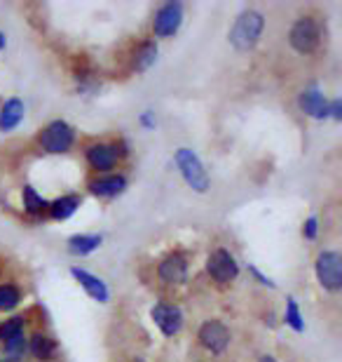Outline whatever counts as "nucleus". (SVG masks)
<instances>
[{
    "label": "nucleus",
    "instance_id": "f257e3e1",
    "mask_svg": "<svg viewBox=\"0 0 342 362\" xmlns=\"http://www.w3.org/2000/svg\"><path fill=\"white\" fill-rule=\"evenodd\" d=\"M265 31V17L258 10H244L235 19V24L230 28V45L237 52H251L253 47L260 42V35Z\"/></svg>",
    "mask_w": 342,
    "mask_h": 362
},
{
    "label": "nucleus",
    "instance_id": "f03ea898",
    "mask_svg": "<svg viewBox=\"0 0 342 362\" xmlns=\"http://www.w3.org/2000/svg\"><path fill=\"white\" fill-rule=\"evenodd\" d=\"M35 144L47 156H63L75 146V127L66 120H52L38 132Z\"/></svg>",
    "mask_w": 342,
    "mask_h": 362
},
{
    "label": "nucleus",
    "instance_id": "7ed1b4c3",
    "mask_svg": "<svg viewBox=\"0 0 342 362\" xmlns=\"http://www.w3.org/2000/svg\"><path fill=\"white\" fill-rule=\"evenodd\" d=\"M173 163L178 168V175L183 177V181L193 188L195 193H209L211 188V177L204 170V163L200 160V156L193 148L181 146L173 153Z\"/></svg>",
    "mask_w": 342,
    "mask_h": 362
},
{
    "label": "nucleus",
    "instance_id": "20e7f679",
    "mask_svg": "<svg viewBox=\"0 0 342 362\" xmlns=\"http://www.w3.org/2000/svg\"><path fill=\"white\" fill-rule=\"evenodd\" d=\"M322 42V26H319L317 17L305 14L293 21L288 31V45L295 49L298 54H312Z\"/></svg>",
    "mask_w": 342,
    "mask_h": 362
},
{
    "label": "nucleus",
    "instance_id": "39448f33",
    "mask_svg": "<svg viewBox=\"0 0 342 362\" xmlns=\"http://www.w3.org/2000/svg\"><path fill=\"white\" fill-rule=\"evenodd\" d=\"M314 275L326 292L338 294L342 289V257L336 250H322L314 262Z\"/></svg>",
    "mask_w": 342,
    "mask_h": 362
},
{
    "label": "nucleus",
    "instance_id": "423d86ee",
    "mask_svg": "<svg viewBox=\"0 0 342 362\" xmlns=\"http://www.w3.org/2000/svg\"><path fill=\"white\" fill-rule=\"evenodd\" d=\"M183 3H178V0H169V3H164L162 7H157L155 17H152V35L155 38H173L181 26H183Z\"/></svg>",
    "mask_w": 342,
    "mask_h": 362
},
{
    "label": "nucleus",
    "instance_id": "0eeeda50",
    "mask_svg": "<svg viewBox=\"0 0 342 362\" xmlns=\"http://www.w3.org/2000/svg\"><path fill=\"white\" fill-rule=\"evenodd\" d=\"M239 264L235 255H232L230 250L225 247H216L209 252L207 257V273L209 278L218 282V285H230V282H235L239 278Z\"/></svg>",
    "mask_w": 342,
    "mask_h": 362
},
{
    "label": "nucleus",
    "instance_id": "6e6552de",
    "mask_svg": "<svg viewBox=\"0 0 342 362\" xmlns=\"http://www.w3.org/2000/svg\"><path fill=\"white\" fill-rule=\"evenodd\" d=\"M197 341L211 356H223L232 341V334L221 320H207L197 329Z\"/></svg>",
    "mask_w": 342,
    "mask_h": 362
},
{
    "label": "nucleus",
    "instance_id": "1a4fd4ad",
    "mask_svg": "<svg viewBox=\"0 0 342 362\" xmlns=\"http://www.w3.org/2000/svg\"><path fill=\"white\" fill-rule=\"evenodd\" d=\"M85 160L87 165L97 172V175H111V172L120 165L118 151L108 141H94L85 146Z\"/></svg>",
    "mask_w": 342,
    "mask_h": 362
},
{
    "label": "nucleus",
    "instance_id": "9d476101",
    "mask_svg": "<svg viewBox=\"0 0 342 362\" xmlns=\"http://www.w3.org/2000/svg\"><path fill=\"white\" fill-rule=\"evenodd\" d=\"M150 317L155 322V327L162 332V337L173 339L183 329V310H181L176 303H164L157 301L155 306L150 308Z\"/></svg>",
    "mask_w": 342,
    "mask_h": 362
},
{
    "label": "nucleus",
    "instance_id": "9b49d317",
    "mask_svg": "<svg viewBox=\"0 0 342 362\" xmlns=\"http://www.w3.org/2000/svg\"><path fill=\"white\" fill-rule=\"evenodd\" d=\"M188 257L183 252H169L162 262L157 264V278L164 282V285H183L188 280Z\"/></svg>",
    "mask_w": 342,
    "mask_h": 362
},
{
    "label": "nucleus",
    "instance_id": "f8f14e48",
    "mask_svg": "<svg viewBox=\"0 0 342 362\" xmlns=\"http://www.w3.org/2000/svg\"><path fill=\"white\" fill-rule=\"evenodd\" d=\"M129 181L122 172H111V175H97L90 184H87V191L97 198H104V200H113L118 198L127 191Z\"/></svg>",
    "mask_w": 342,
    "mask_h": 362
},
{
    "label": "nucleus",
    "instance_id": "ddd939ff",
    "mask_svg": "<svg viewBox=\"0 0 342 362\" xmlns=\"http://www.w3.org/2000/svg\"><path fill=\"white\" fill-rule=\"evenodd\" d=\"M329 104L331 101L326 99V94L312 85V88H305L300 94H298V108L307 115V118L314 120H329Z\"/></svg>",
    "mask_w": 342,
    "mask_h": 362
},
{
    "label": "nucleus",
    "instance_id": "4468645a",
    "mask_svg": "<svg viewBox=\"0 0 342 362\" xmlns=\"http://www.w3.org/2000/svg\"><path fill=\"white\" fill-rule=\"evenodd\" d=\"M71 275H73V280H75L78 285L85 289L90 299H94L97 303H108V301H111V289H108L104 278H99V275L90 273L87 269H80V266H73Z\"/></svg>",
    "mask_w": 342,
    "mask_h": 362
},
{
    "label": "nucleus",
    "instance_id": "2eb2a0df",
    "mask_svg": "<svg viewBox=\"0 0 342 362\" xmlns=\"http://www.w3.org/2000/svg\"><path fill=\"white\" fill-rule=\"evenodd\" d=\"M28 353H31L35 362H54L59 358V346L47 332H33L28 337Z\"/></svg>",
    "mask_w": 342,
    "mask_h": 362
},
{
    "label": "nucleus",
    "instance_id": "dca6fc26",
    "mask_svg": "<svg viewBox=\"0 0 342 362\" xmlns=\"http://www.w3.org/2000/svg\"><path fill=\"white\" fill-rule=\"evenodd\" d=\"M24 113H26V106L19 97L7 99L5 104L0 106V132L3 134L14 132V129L21 125V120H24Z\"/></svg>",
    "mask_w": 342,
    "mask_h": 362
},
{
    "label": "nucleus",
    "instance_id": "f3484780",
    "mask_svg": "<svg viewBox=\"0 0 342 362\" xmlns=\"http://www.w3.org/2000/svg\"><path fill=\"white\" fill-rule=\"evenodd\" d=\"M80 205H83V195L66 193V195H61V198H56V200H49L47 216L52 221H66L78 212Z\"/></svg>",
    "mask_w": 342,
    "mask_h": 362
},
{
    "label": "nucleus",
    "instance_id": "a211bd4d",
    "mask_svg": "<svg viewBox=\"0 0 342 362\" xmlns=\"http://www.w3.org/2000/svg\"><path fill=\"white\" fill-rule=\"evenodd\" d=\"M104 245V235L101 233H75L66 240V247L73 257H90Z\"/></svg>",
    "mask_w": 342,
    "mask_h": 362
},
{
    "label": "nucleus",
    "instance_id": "6ab92c4d",
    "mask_svg": "<svg viewBox=\"0 0 342 362\" xmlns=\"http://www.w3.org/2000/svg\"><path fill=\"white\" fill-rule=\"evenodd\" d=\"M157 54H159V47H157L155 40L138 42L134 54H132V71H134V74H145L148 69L155 66Z\"/></svg>",
    "mask_w": 342,
    "mask_h": 362
},
{
    "label": "nucleus",
    "instance_id": "aec40b11",
    "mask_svg": "<svg viewBox=\"0 0 342 362\" xmlns=\"http://www.w3.org/2000/svg\"><path fill=\"white\" fill-rule=\"evenodd\" d=\"M21 207H24V212L28 216H33V219H38V216H45L47 214V207H49V200L42 198V195L35 191L33 186H24L21 188Z\"/></svg>",
    "mask_w": 342,
    "mask_h": 362
},
{
    "label": "nucleus",
    "instance_id": "412c9836",
    "mask_svg": "<svg viewBox=\"0 0 342 362\" xmlns=\"http://www.w3.org/2000/svg\"><path fill=\"white\" fill-rule=\"evenodd\" d=\"M283 325L291 327L295 334H303L305 332V315L300 310V303H298L295 296H286V306H283Z\"/></svg>",
    "mask_w": 342,
    "mask_h": 362
},
{
    "label": "nucleus",
    "instance_id": "4be33fe9",
    "mask_svg": "<svg viewBox=\"0 0 342 362\" xmlns=\"http://www.w3.org/2000/svg\"><path fill=\"white\" fill-rule=\"evenodd\" d=\"M3 346V358L7 362H24V358L28 356V337L26 332L24 334H17L14 339H10V341L0 344Z\"/></svg>",
    "mask_w": 342,
    "mask_h": 362
},
{
    "label": "nucleus",
    "instance_id": "5701e85b",
    "mask_svg": "<svg viewBox=\"0 0 342 362\" xmlns=\"http://www.w3.org/2000/svg\"><path fill=\"white\" fill-rule=\"evenodd\" d=\"M21 299H24V294H21L19 285L0 282V313H12L14 308H19Z\"/></svg>",
    "mask_w": 342,
    "mask_h": 362
},
{
    "label": "nucleus",
    "instance_id": "b1692460",
    "mask_svg": "<svg viewBox=\"0 0 342 362\" xmlns=\"http://www.w3.org/2000/svg\"><path fill=\"white\" fill-rule=\"evenodd\" d=\"M26 315H12L7 317V320L0 322V344L10 341V339H14L17 334H24L26 329Z\"/></svg>",
    "mask_w": 342,
    "mask_h": 362
},
{
    "label": "nucleus",
    "instance_id": "393cba45",
    "mask_svg": "<svg viewBox=\"0 0 342 362\" xmlns=\"http://www.w3.org/2000/svg\"><path fill=\"white\" fill-rule=\"evenodd\" d=\"M246 269H249V275H251L253 280L258 282L260 287H267V289H276V282H274V280L270 278V275H265L263 271H260L256 264H249V266H246Z\"/></svg>",
    "mask_w": 342,
    "mask_h": 362
},
{
    "label": "nucleus",
    "instance_id": "a878e982",
    "mask_svg": "<svg viewBox=\"0 0 342 362\" xmlns=\"http://www.w3.org/2000/svg\"><path fill=\"white\" fill-rule=\"evenodd\" d=\"M303 238L305 240H317L319 238V216H307L303 223Z\"/></svg>",
    "mask_w": 342,
    "mask_h": 362
},
{
    "label": "nucleus",
    "instance_id": "bb28decb",
    "mask_svg": "<svg viewBox=\"0 0 342 362\" xmlns=\"http://www.w3.org/2000/svg\"><path fill=\"white\" fill-rule=\"evenodd\" d=\"M113 146H115V151H118V158H120V160H125V158H129V153H132V148H129L127 139H118V141H113Z\"/></svg>",
    "mask_w": 342,
    "mask_h": 362
},
{
    "label": "nucleus",
    "instance_id": "cd10ccee",
    "mask_svg": "<svg viewBox=\"0 0 342 362\" xmlns=\"http://www.w3.org/2000/svg\"><path fill=\"white\" fill-rule=\"evenodd\" d=\"M141 127H145V129H155V125H157V120H155V113L152 111H143L141 113Z\"/></svg>",
    "mask_w": 342,
    "mask_h": 362
},
{
    "label": "nucleus",
    "instance_id": "c85d7f7f",
    "mask_svg": "<svg viewBox=\"0 0 342 362\" xmlns=\"http://www.w3.org/2000/svg\"><path fill=\"white\" fill-rule=\"evenodd\" d=\"M329 118L342 120V101L340 99H333L331 104H329Z\"/></svg>",
    "mask_w": 342,
    "mask_h": 362
},
{
    "label": "nucleus",
    "instance_id": "c756f323",
    "mask_svg": "<svg viewBox=\"0 0 342 362\" xmlns=\"http://www.w3.org/2000/svg\"><path fill=\"white\" fill-rule=\"evenodd\" d=\"M258 362H279V360H276L274 356H267V353H265V356L258 358Z\"/></svg>",
    "mask_w": 342,
    "mask_h": 362
},
{
    "label": "nucleus",
    "instance_id": "7c9ffc66",
    "mask_svg": "<svg viewBox=\"0 0 342 362\" xmlns=\"http://www.w3.org/2000/svg\"><path fill=\"white\" fill-rule=\"evenodd\" d=\"M5 45H7V38H5V33L0 31V52H3V49H5Z\"/></svg>",
    "mask_w": 342,
    "mask_h": 362
},
{
    "label": "nucleus",
    "instance_id": "2f4dec72",
    "mask_svg": "<svg viewBox=\"0 0 342 362\" xmlns=\"http://www.w3.org/2000/svg\"><path fill=\"white\" fill-rule=\"evenodd\" d=\"M0 362H7V360H5V358H0Z\"/></svg>",
    "mask_w": 342,
    "mask_h": 362
}]
</instances>
